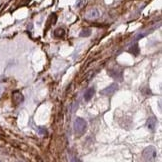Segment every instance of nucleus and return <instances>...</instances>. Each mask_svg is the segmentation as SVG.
<instances>
[{
  "mask_svg": "<svg viewBox=\"0 0 162 162\" xmlns=\"http://www.w3.org/2000/svg\"><path fill=\"white\" fill-rule=\"evenodd\" d=\"M73 128H74V132L76 135H78V136L83 135L85 131L87 130V122L85 121L83 118L77 117L74 121Z\"/></svg>",
  "mask_w": 162,
  "mask_h": 162,
  "instance_id": "f257e3e1",
  "label": "nucleus"
},
{
  "mask_svg": "<svg viewBox=\"0 0 162 162\" xmlns=\"http://www.w3.org/2000/svg\"><path fill=\"white\" fill-rule=\"evenodd\" d=\"M142 156H143V159L145 161L152 162L156 159L157 151H156L154 146H148L143 150V152H142Z\"/></svg>",
  "mask_w": 162,
  "mask_h": 162,
  "instance_id": "f03ea898",
  "label": "nucleus"
},
{
  "mask_svg": "<svg viewBox=\"0 0 162 162\" xmlns=\"http://www.w3.org/2000/svg\"><path fill=\"white\" fill-rule=\"evenodd\" d=\"M108 74H109L113 79L118 81L123 80V70L121 68H111L108 70Z\"/></svg>",
  "mask_w": 162,
  "mask_h": 162,
  "instance_id": "7ed1b4c3",
  "label": "nucleus"
},
{
  "mask_svg": "<svg viewBox=\"0 0 162 162\" xmlns=\"http://www.w3.org/2000/svg\"><path fill=\"white\" fill-rule=\"evenodd\" d=\"M118 90V84L117 83H112L110 84L109 86H107L106 88H104L103 90H101V94L102 95H106V96H110Z\"/></svg>",
  "mask_w": 162,
  "mask_h": 162,
  "instance_id": "20e7f679",
  "label": "nucleus"
},
{
  "mask_svg": "<svg viewBox=\"0 0 162 162\" xmlns=\"http://www.w3.org/2000/svg\"><path fill=\"white\" fill-rule=\"evenodd\" d=\"M100 16V12H99L98 9H90L88 12L86 13V19H89V20H94V19H97L98 17Z\"/></svg>",
  "mask_w": 162,
  "mask_h": 162,
  "instance_id": "39448f33",
  "label": "nucleus"
},
{
  "mask_svg": "<svg viewBox=\"0 0 162 162\" xmlns=\"http://www.w3.org/2000/svg\"><path fill=\"white\" fill-rule=\"evenodd\" d=\"M156 124H157V119H156V117H154V116H151V117H149L148 120H147V128L153 131L156 127Z\"/></svg>",
  "mask_w": 162,
  "mask_h": 162,
  "instance_id": "423d86ee",
  "label": "nucleus"
},
{
  "mask_svg": "<svg viewBox=\"0 0 162 162\" xmlns=\"http://www.w3.org/2000/svg\"><path fill=\"white\" fill-rule=\"evenodd\" d=\"M95 94V89L93 87H90L85 91L84 93V100L85 101H89L90 99L93 97V95Z\"/></svg>",
  "mask_w": 162,
  "mask_h": 162,
  "instance_id": "0eeeda50",
  "label": "nucleus"
},
{
  "mask_svg": "<svg viewBox=\"0 0 162 162\" xmlns=\"http://www.w3.org/2000/svg\"><path fill=\"white\" fill-rule=\"evenodd\" d=\"M12 99H13V101H14V103L15 104H20L22 101H23V95L21 94L20 92H13V95H12Z\"/></svg>",
  "mask_w": 162,
  "mask_h": 162,
  "instance_id": "6e6552de",
  "label": "nucleus"
},
{
  "mask_svg": "<svg viewBox=\"0 0 162 162\" xmlns=\"http://www.w3.org/2000/svg\"><path fill=\"white\" fill-rule=\"evenodd\" d=\"M129 52L131 53V54H133V55L137 56L138 53H139V46H138L137 44L132 45V46L129 48Z\"/></svg>",
  "mask_w": 162,
  "mask_h": 162,
  "instance_id": "1a4fd4ad",
  "label": "nucleus"
},
{
  "mask_svg": "<svg viewBox=\"0 0 162 162\" xmlns=\"http://www.w3.org/2000/svg\"><path fill=\"white\" fill-rule=\"evenodd\" d=\"M64 34H65V32L62 28H57V29L54 31V35H55L56 37H63Z\"/></svg>",
  "mask_w": 162,
  "mask_h": 162,
  "instance_id": "9d476101",
  "label": "nucleus"
},
{
  "mask_svg": "<svg viewBox=\"0 0 162 162\" xmlns=\"http://www.w3.org/2000/svg\"><path fill=\"white\" fill-rule=\"evenodd\" d=\"M90 34H91V30L90 29H83L80 32V37H88V36H90Z\"/></svg>",
  "mask_w": 162,
  "mask_h": 162,
  "instance_id": "9b49d317",
  "label": "nucleus"
},
{
  "mask_svg": "<svg viewBox=\"0 0 162 162\" xmlns=\"http://www.w3.org/2000/svg\"><path fill=\"white\" fill-rule=\"evenodd\" d=\"M39 130H40L41 134H45V133H46V130H43V129H42V127H40V128H39Z\"/></svg>",
  "mask_w": 162,
  "mask_h": 162,
  "instance_id": "f8f14e48",
  "label": "nucleus"
}]
</instances>
